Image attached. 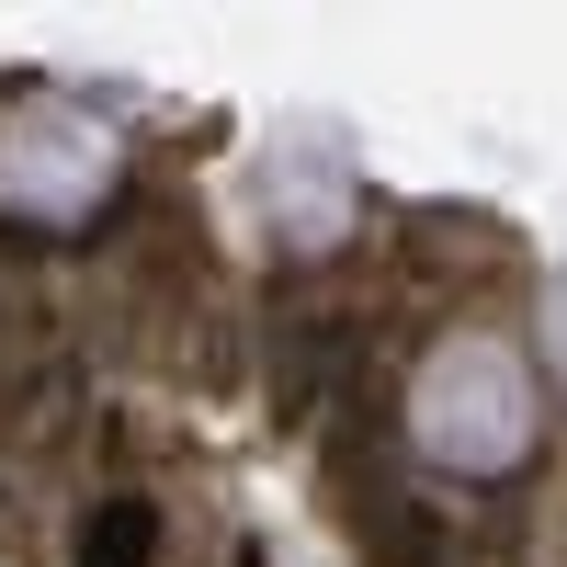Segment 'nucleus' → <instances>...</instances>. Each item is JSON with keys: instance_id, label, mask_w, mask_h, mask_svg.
<instances>
[{"instance_id": "1", "label": "nucleus", "mask_w": 567, "mask_h": 567, "mask_svg": "<svg viewBox=\"0 0 567 567\" xmlns=\"http://www.w3.org/2000/svg\"><path fill=\"white\" fill-rule=\"evenodd\" d=\"M398 420H409V454L465 477V488L523 477L534 443H545V363H534V341H511V329H443V341L409 363Z\"/></svg>"}, {"instance_id": "2", "label": "nucleus", "mask_w": 567, "mask_h": 567, "mask_svg": "<svg viewBox=\"0 0 567 567\" xmlns=\"http://www.w3.org/2000/svg\"><path fill=\"white\" fill-rule=\"evenodd\" d=\"M103 182H114V136L91 114H69V103H45V114H23L12 136H0V205L12 216L69 227V216L103 205Z\"/></svg>"}, {"instance_id": "3", "label": "nucleus", "mask_w": 567, "mask_h": 567, "mask_svg": "<svg viewBox=\"0 0 567 567\" xmlns=\"http://www.w3.org/2000/svg\"><path fill=\"white\" fill-rule=\"evenodd\" d=\"M534 363H545L556 386H567V272L545 284V307H534Z\"/></svg>"}]
</instances>
